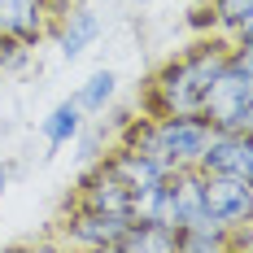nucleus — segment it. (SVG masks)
<instances>
[{"mask_svg":"<svg viewBox=\"0 0 253 253\" xmlns=\"http://www.w3.org/2000/svg\"><path fill=\"white\" fill-rule=\"evenodd\" d=\"M96 40H101V18H96V9L70 4V9L61 13V26H57V52H61L66 61H75L79 52H87Z\"/></svg>","mask_w":253,"mask_h":253,"instance_id":"obj_9","label":"nucleus"},{"mask_svg":"<svg viewBox=\"0 0 253 253\" xmlns=\"http://www.w3.org/2000/svg\"><path fill=\"white\" fill-rule=\"evenodd\" d=\"M0 79H4V66H0Z\"/></svg>","mask_w":253,"mask_h":253,"instance_id":"obj_22","label":"nucleus"},{"mask_svg":"<svg viewBox=\"0 0 253 253\" xmlns=\"http://www.w3.org/2000/svg\"><path fill=\"white\" fill-rule=\"evenodd\" d=\"M131 197H135V192H131L105 162H101V166H92L87 175L79 179V188H75V205L105 210V214H126V218H131Z\"/></svg>","mask_w":253,"mask_h":253,"instance_id":"obj_8","label":"nucleus"},{"mask_svg":"<svg viewBox=\"0 0 253 253\" xmlns=\"http://www.w3.org/2000/svg\"><path fill=\"white\" fill-rule=\"evenodd\" d=\"M210 13H214V26H223L231 35L240 22L253 18V0H210Z\"/></svg>","mask_w":253,"mask_h":253,"instance_id":"obj_15","label":"nucleus"},{"mask_svg":"<svg viewBox=\"0 0 253 253\" xmlns=\"http://www.w3.org/2000/svg\"><path fill=\"white\" fill-rule=\"evenodd\" d=\"M9 175H13V170H9V166H0V201H4V192H9Z\"/></svg>","mask_w":253,"mask_h":253,"instance_id":"obj_20","label":"nucleus"},{"mask_svg":"<svg viewBox=\"0 0 253 253\" xmlns=\"http://www.w3.org/2000/svg\"><path fill=\"white\" fill-rule=\"evenodd\" d=\"M231 57L253 75V40H236V35H231Z\"/></svg>","mask_w":253,"mask_h":253,"instance_id":"obj_17","label":"nucleus"},{"mask_svg":"<svg viewBox=\"0 0 253 253\" xmlns=\"http://www.w3.org/2000/svg\"><path fill=\"white\" fill-rule=\"evenodd\" d=\"M179 249L183 253H227L231 249V231L218 223H192L179 227Z\"/></svg>","mask_w":253,"mask_h":253,"instance_id":"obj_13","label":"nucleus"},{"mask_svg":"<svg viewBox=\"0 0 253 253\" xmlns=\"http://www.w3.org/2000/svg\"><path fill=\"white\" fill-rule=\"evenodd\" d=\"M114 253H179V227L157 218H131Z\"/></svg>","mask_w":253,"mask_h":253,"instance_id":"obj_10","label":"nucleus"},{"mask_svg":"<svg viewBox=\"0 0 253 253\" xmlns=\"http://www.w3.org/2000/svg\"><path fill=\"white\" fill-rule=\"evenodd\" d=\"M231 61V40H197L149 79V114H201L205 92Z\"/></svg>","mask_w":253,"mask_h":253,"instance_id":"obj_1","label":"nucleus"},{"mask_svg":"<svg viewBox=\"0 0 253 253\" xmlns=\"http://www.w3.org/2000/svg\"><path fill=\"white\" fill-rule=\"evenodd\" d=\"M205 218L227 231L253 223V179L205 175Z\"/></svg>","mask_w":253,"mask_h":253,"instance_id":"obj_4","label":"nucleus"},{"mask_svg":"<svg viewBox=\"0 0 253 253\" xmlns=\"http://www.w3.org/2000/svg\"><path fill=\"white\" fill-rule=\"evenodd\" d=\"M26 57H31V44L13 40V35H0V66H4V75L18 70V66H26Z\"/></svg>","mask_w":253,"mask_h":253,"instance_id":"obj_16","label":"nucleus"},{"mask_svg":"<svg viewBox=\"0 0 253 253\" xmlns=\"http://www.w3.org/2000/svg\"><path fill=\"white\" fill-rule=\"evenodd\" d=\"M52 9H57V18H61V13H66V9H70V0H48Z\"/></svg>","mask_w":253,"mask_h":253,"instance_id":"obj_21","label":"nucleus"},{"mask_svg":"<svg viewBox=\"0 0 253 253\" xmlns=\"http://www.w3.org/2000/svg\"><path fill=\"white\" fill-rule=\"evenodd\" d=\"M153 131H157L162 157L170 166H197L214 135L205 114H153Z\"/></svg>","mask_w":253,"mask_h":253,"instance_id":"obj_2","label":"nucleus"},{"mask_svg":"<svg viewBox=\"0 0 253 253\" xmlns=\"http://www.w3.org/2000/svg\"><path fill=\"white\" fill-rule=\"evenodd\" d=\"M114 92H118V75H114V70H96V75L75 92V101L83 105V114H105V105L114 101Z\"/></svg>","mask_w":253,"mask_h":253,"instance_id":"obj_14","label":"nucleus"},{"mask_svg":"<svg viewBox=\"0 0 253 253\" xmlns=\"http://www.w3.org/2000/svg\"><path fill=\"white\" fill-rule=\"evenodd\" d=\"M240 131L253 135V96H249V105H245V114H240Z\"/></svg>","mask_w":253,"mask_h":253,"instance_id":"obj_18","label":"nucleus"},{"mask_svg":"<svg viewBox=\"0 0 253 253\" xmlns=\"http://www.w3.org/2000/svg\"><path fill=\"white\" fill-rule=\"evenodd\" d=\"M197 166L205 175L253 179V135H245V131H214Z\"/></svg>","mask_w":253,"mask_h":253,"instance_id":"obj_6","label":"nucleus"},{"mask_svg":"<svg viewBox=\"0 0 253 253\" xmlns=\"http://www.w3.org/2000/svg\"><path fill=\"white\" fill-rule=\"evenodd\" d=\"M79 131H83V105L70 96V101L52 105V114L40 123V135L48 140V149H66L70 140H79Z\"/></svg>","mask_w":253,"mask_h":253,"instance_id":"obj_12","label":"nucleus"},{"mask_svg":"<svg viewBox=\"0 0 253 253\" xmlns=\"http://www.w3.org/2000/svg\"><path fill=\"white\" fill-rule=\"evenodd\" d=\"M105 166H109L114 175L123 179V183L131 188V192H135V188H149V183H157V179H166L170 170H175L170 162L144 157V153H135V149H123V144H118V149H114L109 157H105Z\"/></svg>","mask_w":253,"mask_h":253,"instance_id":"obj_11","label":"nucleus"},{"mask_svg":"<svg viewBox=\"0 0 253 253\" xmlns=\"http://www.w3.org/2000/svg\"><path fill=\"white\" fill-rule=\"evenodd\" d=\"M249 96H253V75L236 61V57H231L227 66L218 70V79L210 83L201 114L210 118L214 131H240V114H245Z\"/></svg>","mask_w":253,"mask_h":253,"instance_id":"obj_3","label":"nucleus"},{"mask_svg":"<svg viewBox=\"0 0 253 253\" xmlns=\"http://www.w3.org/2000/svg\"><path fill=\"white\" fill-rule=\"evenodd\" d=\"M126 223H131L126 214H105V210H87V205L70 201V214L61 218V231L79 249H118Z\"/></svg>","mask_w":253,"mask_h":253,"instance_id":"obj_5","label":"nucleus"},{"mask_svg":"<svg viewBox=\"0 0 253 253\" xmlns=\"http://www.w3.org/2000/svg\"><path fill=\"white\" fill-rule=\"evenodd\" d=\"M140 4H149V0H140Z\"/></svg>","mask_w":253,"mask_h":253,"instance_id":"obj_23","label":"nucleus"},{"mask_svg":"<svg viewBox=\"0 0 253 253\" xmlns=\"http://www.w3.org/2000/svg\"><path fill=\"white\" fill-rule=\"evenodd\" d=\"M57 22V9L48 0H0V35H13L22 44H40Z\"/></svg>","mask_w":253,"mask_h":253,"instance_id":"obj_7","label":"nucleus"},{"mask_svg":"<svg viewBox=\"0 0 253 253\" xmlns=\"http://www.w3.org/2000/svg\"><path fill=\"white\" fill-rule=\"evenodd\" d=\"M231 35H236V40H253V18H249V22H240Z\"/></svg>","mask_w":253,"mask_h":253,"instance_id":"obj_19","label":"nucleus"}]
</instances>
